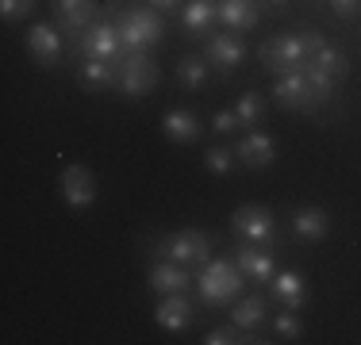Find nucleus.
<instances>
[{
    "label": "nucleus",
    "mask_w": 361,
    "mask_h": 345,
    "mask_svg": "<svg viewBox=\"0 0 361 345\" xmlns=\"http://www.w3.org/2000/svg\"><path fill=\"white\" fill-rule=\"evenodd\" d=\"M323 50V34L319 31H300V34H281L257 46V58L269 73L288 77V73H304V65Z\"/></svg>",
    "instance_id": "nucleus-1"
},
{
    "label": "nucleus",
    "mask_w": 361,
    "mask_h": 345,
    "mask_svg": "<svg viewBox=\"0 0 361 345\" xmlns=\"http://www.w3.org/2000/svg\"><path fill=\"white\" fill-rule=\"evenodd\" d=\"M116 27H119V46H123V54H139L146 46H158L161 34H166V23H161V15L154 12V8H131V12H119L116 15Z\"/></svg>",
    "instance_id": "nucleus-2"
},
{
    "label": "nucleus",
    "mask_w": 361,
    "mask_h": 345,
    "mask_svg": "<svg viewBox=\"0 0 361 345\" xmlns=\"http://www.w3.org/2000/svg\"><path fill=\"white\" fill-rule=\"evenodd\" d=\"M150 253L158 261H177V265H204L212 261V238L204 230H177V234H166L150 246Z\"/></svg>",
    "instance_id": "nucleus-3"
},
{
    "label": "nucleus",
    "mask_w": 361,
    "mask_h": 345,
    "mask_svg": "<svg viewBox=\"0 0 361 345\" xmlns=\"http://www.w3.org/2000/svg\"><path fill=\"white\" fill-rule=\"evenodd\" d=\"M346 73H350L346 54H342L338 46H326V42H323L319 54H315L312 62L304 65V77L312 81V89H315V96H319V104H326V100L334 96V89L346 81Z\"/></svg>",
    "instance_id": "nucleus-4"
},
{
    "label": "nucleus",
    "mask_w": 361,
    "mask_h": 345,
    "mask_svg": "<svg viewBox=\"0 0 361 345\" xmlns=\"http://www.w3.org/2000/svg\"><path fill=\"white\" fill-rule=\"evenodd\" d=\"M243 291V269L235 261H204L200 272V296L208 303H231Z\"/></svg>",
    "instance_id": "nucleus-5"
},
{
    "label": "nucleus",
    "mask_w": 361,
    "mask_h": 345,
    "mask_svg": "<svg viewBox=\"0 0 361 345\" xmlns=\"http://www.w3.org/2000/svg\"><path fill=\"white\" fill-rule=\"evenodd\" d=\"M231 230H235L246 246H269V242L277 238V219H273V211L262 203H243L231 215Z\"/></svg>",
    "instance_id": "nucleus-6"
},
{
    "label": "nucleus",
    "mask_w": 361,
    "mask_h": 345,
    "mask_svg": "<svg viewBox=\"0 0 361 345\" xmlns=\"http://www.w3.org/2000/svg\"><path fill=\"white\" fill-rule=\"evenodd\" d=\"M77 54H81V58H100V62H119L123 46H119L116 20H104V15H100V20L85 31V39L77 42Z\"/></svg>",
    "instance_id": "nucleus-7"
},
{
    "label": "nucleus",
    "mask_w": 361,
    "mask_h": 345,
    "mask_svg": "<svg viewBox=\"0 0 361 345\" xmlns=\"http://www.w3.org/2000/svg\"><path fill=\"white\" fill-rule=\"evenodd\" d=\"M116 69H119V89H123V96H142V92H150L158 84V65L146 58V50L119 58Z\"/></svg>",
    "instance_id": "nucleus-8"
},
{
    "label": "nucleus",
    "mask_w": 361,
    "mask_h": 345,
    "mask_svg": "<svg viewBox=\"0 0 361 345\" xmlns=\"http://www.w3.org/2000/svg\"><path fill=\"white\" fill-rule=\"evenodd\" d=\"M273 100H277L281 108H292V111H315V104H319L312 81H307L304 73L277 77V84H273Z\"/></svg>",
    "instance_id": "nucleus-9"
},
{
    "label": "nucleus",
    "mask_w": 361,
    "mask_h": 345,
    "mask_svg": "<svg viewBox=\"0 0 361 345\" xmlns=\"http://www.w3.org/2000/svg\"><path fill=\"white\" fill-rule=\"evenodd\" d=\"M62 196L73 211H89L92 200H97V177H92V169H85V165L66 169L62 172Z\"/></svg>",
    "instance_id": "nucleus-10"
},
{
    "label": "nucleus",
    "mask_w": 361,
    "mask_h": 345,
    "mask_svg": "<svg viewBox=\"0 0 361 345\" xmlns=\"http://www.w3.org/2000/svg\"><path fill=\"white\" fill-rule=\"evenodd\" d=\"M54 20L66 34H81L100 20L97 0H54Z\"/></svg>",
    "instance_id": "nucleus-11"
},
{
    "label": "nucleus",
    "mask_w": 361,
    "mask_h": 345,
    "mask_svg": "<svg viewBox=\"0 0 361 345\" xmlns=\"http://www.w3.org/2000/svg\"><path fill=\"white\" fill-rule=\"evenodd\" d=\"M235 158L243 161L246 169H269L273 161H277V142H273L269 134H246L243 142L235 146Z\"/></svg>",
    "instance_id": "nucleus-12"
},
{
    "label": "nucleus",
    "mask_w": 361,
    "mask_h": 345,
    "mask_svg": "<svg viewBox=\"0 0 361 345\" xmlns=\"http://www.w3.org/2000/svg\"><path fill=\"white\" fill-rule=\"evenodd\" d=\"M154 318H158L161 330L180 334V330H188V322H192V303L185 299V291H169V296L154 307Z\"/></svg>",
    "instance_id": "nucleus-13"
},
{
    "label": "nucleus",
    "mask_w": 361,
    "mask_h": 345,
    "mask_svg": "<svg viewBox=\"0 0 361 345\" xmlns=\"http://www.w3.org/2000/svg\"><path fill=\"white\" fill-rule=\"evenodd\" d=\"M243 58H246V46H243V39H238V34L216 31L208 39V62L219 65L223 73H227V69H235V65H243Z\"/></svg>",
    "instance_id": "nucleus-14"
},
{
    "label": "nucleus",
    "mask_w": 361,
    "mask_h": 345,
    "mask_svg": "<svg viewBox=\"0 0 361 345\" xmlns=\"http://www.w3.org/2000/svg\"><path fill=\"white\" fill-rule=\"evenodd\" d=\"M235 265L243 269L246 280H254V284H269L273 276H277V261H273V253H265L262 246H246V249H238Z\"/></svg>",
    "instance_id": "nucleus-15"
},
{
    "label": "nucleus",
    "mask_w": 361,
    "mask_h": 345,
    "mask_svg": "<svg viewBox=\"0 0 361 345\" xmlns=\"http://www.w3.org/2000/svg\"><path fill=\"white\" fill-rule=\"evenodd\" d=\"M269 296L277 299L285 310H300L307 303V284H304V276H300V272H277L269 280Z\"/></svg>",
    "instance_id": "nucleus-16"
},
{
    "label": "nucleus",
    "mask_w": 361,
    "mask_h": 345,
    "mask_svg": "<svg viewBox=\"0 0 361 345\" xmlns=\"http://www.w3.org/2000/svg\"><path fill=\"white\" fill-rule=\"evenodd\" d=\"M27 50L39 65H58V58H62V39H58L54 27L35 23V27L27 31Z\"/></svg>",
    "instance_id": "nucleus-17"
},
{
    "label": "nucleus",
    "mask_w": 361,
    "mask_h": 345,
    "mask_svg": "<svg viewBox=\"0 0 361 345\" xmlns=\"http://www.w3.org/2000/svg\"><path fill=\"white\" fill-rule=\"evenodd\" d=\"M216 20H219V8L212 4V0H185V8H180V27H185L188 39L208 34V27Z\"/></svg>",
    "instance_id": "nucleus-18"
},
{
    "label": "nucleus",
    "mask_w": 361,
    "mask_h": 345,
    "mask_svg": "<svg viewBox=\"0 0 361 345\" xmlns=\"http://www.w3.org/2000/svg\"><path fill=\"white\" fill-rule=\"evenodd\" d=\"M292 230L304 242H323L331 234V215L323 207H296L292 211Z\"/></svg>",
    "instance_id": "nucleus-19"
},
{
    "label": "nucleus",
    "mask_w": 361,
    "mask_h": 345,
    "mask_svg": "<svg viewBox=\"0 0 361 345\" xmlns=\"http://www.w3.org/2000/svg\"><path fill=\"white\" fill-rule=\"evenodd\" d=\"M146 284H150L154 291H161V296H169V291H185L188 284H192V276L180 269L177 261H158L146 272Z\"/></svg>",
    "instance_id": "nucleus-20"
},
{
    "label": "nucleus",
    "mask_w": 361,
    "mask_h": 345,
    "mask_svg": "<svg viewBox=\"0 0 361 345\" xmlns=\"http://www.w3.org/2000/svg\"><path fill=\"white\" fill-rule=\"evenodd\" d=\"M119 81V69L111 62H100V58H85L81 69H77V84L85 92H100V89H111Z\"/></svg>",
    "instance_id": "nucleus-21"
},
{
    "label": "nucleus",
    "mask_w": 361,
    "mask_h": 345,
    "mask_svg": "<svg viewBox=\"0 0 361 345\" xmlns=\"http://www.w3.org/2000/svg\"><path fill=\"white\" fill-rule=\"evenodd\" d=\"M161 131H166L169 142H196L200 138V119L185 108H169L161 115Z\"/></svg>",
    "instance_id": "nucleus-22"
},
{
    "label": "nucleus",
    "mask_w": 361,
    "mask_h": 345,
    "mask_svg": "<svg viewBox=\"0 0 361 345\" xmlns=\"http://www.w3.org/2000/svg\"><path fill=\"white\" fill-rule=\"evenodd\" d=\"M219 20L231 31H250L257 23V0H219Z\"/></svg>",
    "instance_id": "nucleus-23"
},
{
    "label": "nucleus",
    "mask_w": 361,
    "mask_h": 345,
    "mask_svg": "<svg viewBox=\"0 0 361 345\" xmlns=\"http://www.w3.org/2000/svg\"><path fill=\"white\" fill-rule=\"evenodd\" d=\"M231 322H235L238 330H257V326L265 322V299H262V296L238 299L235 310H231Z\"/></svg>",
    "instance_id": "nucleus-24"
},
{
    "label": "nucleus",
    "mask_w": 361,
    "mask_h": 345,
    "mask_svg": "<svg viewBox=\"0 0 361 345\" xmlns=\"http://www.w3.org/2000/svg\"><path fill=\"white\" fill-rule=\"evenodd\" d=\"M177 81H180V89H188V92H196L204 81H208V58H196V54H185L177 62Z\"/></svg>",
    "instance_id": "nucleus-25"
},
{
    "label": "nucleus",
    "mask_w": 361,
    "mask_h": 345,
    "mask_svg": "<svg viewBox=\"0 0 361 345\" xmlns=\"http://www.w3.org/2000/svg\"><path fill=\"white\" fill-rule=\"evenodd\" d=\"M235 150H227V146H208L204 150V169L216 172V177H227L231 169H235Z\"/></svg>",
    "instance_id": "nucleus-26"
},
{
    "label": "nucleus",
    "mask_w": 361,
    "mask_h": 345,
    "mask_svg": "<svg viewBox=\"0 0 361 345\" xmlns=\"http://www.w3.org/2000/svg\"><path fill=\"white\" fill-rule=\"evenodd\" d=\"M262 111H265V104L257 92H246L243 100L235 104V115H238V127H254V123H262Z\"/></svg>",
    "instance_id": "nucleus-27"
},
{
    "label": "nucleus",
    "mask_w": 361,
    "mask_h": 345,
    "mask_svg": "<svg viewBox=\"0 0 361 345\" xmlns=\"http://www.w3.org/2000/svg\"><path fill=\"white\" fill-rule=\"evenodd\" d=\"M273 334H277V338H285V341H296L300 334H304V322H300L296 310H281V315L273 318Z\"/></svg>",
    "instance_id": "nucleus-28"
},
{
    "label": "nucleus",
    "mask_w": 361,
    "mask_h": 345,
    "mask_svg": "<svg viewBox=\"0 0 361 345\" xmlns=\"http://www.w3.org/2000/svg\"><path fill=\"white\" fill-rule=\"evenodd\" d=\"M35 12V0H0V15H4V23H20L23 15Z\"/></svg>",
    "instance_id": "nucleus-29"
},
{
    "label": "nucleus",
    "mask_w": 361,
    "mask_h": 345,
    "mask_svg": "<svg viewBox=\"0 0 361 345\" xmlns=\"http://www.w3.org/2000/svg\"><path fill=\"white\" fill-rule=\"evenodd\" d=\"M212 127H216L219 134H235L238 131V115H235V108H223L212 115Z\"/></svg>",
    "instance_id": "nucleus-30"
},
{
    "label": "nucleus",
    "mask_w": 361,
    "mask_h": 345,
    "mask_svg": "<svg viewBox=\"0 0 361 345\" xmlns=\"http://www.w3.org/2000/svg\"><path fill=\"white\" fill-rule=\"evenodd\" d=\"M331 12L338 15V20H357L361 15V0H331Z\"/></svg>",
    "instance_id": "nucleus-31"
},
{
    "label": "nucleus",
    "mask_w": 361,
    "mask_h": 345,
    "mask_svg": "<svg viewBox=\"0 0 361 345\" xmlns=\"http://www.w3.org/2000/svg\"><path fill=\"white\" fill-rule=\"evenodd\" d=\"M146 4H150V8H177L180 0H146Z\"/></svg>",
    "instance_id": "nucleus-32"
},
{
    "label": "nucleus",
    "mask_w": 361,
    "mask_h": 345,
    "mask_svg": "<svg viewBox=\"0 0 361 345\" xmlns=\"http://www.w3.org/2000/svg\"><path fill=\"white\" fill-rule=\"evenodd\" d=\"M265 4H285V0H265Z\"/></svg>",
    "instance_id": "nucleus-33"
},
{
    "label": "nucleus",
    "mask_w": 361,
    "mask_h": 345,
    "mask_svg": "<svg viewBox=\"0 0 361 345\" xmlns=\"http://www.w3.org/2000/svg\"><path fill=\"white\" fill-rule=\"evenodd\" d=\"M312 4H319V0H312Z\"/></svg>",
    "instance_id": "nucleus-34"
}]
</instances>
